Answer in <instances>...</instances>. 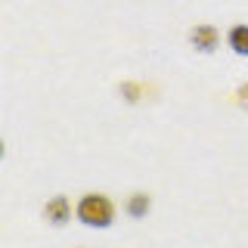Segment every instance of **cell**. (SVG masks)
Instances as JSON below:
<instances>
[{
  "label": "cell",
  "mask_w": 248,
  "mask_h": 248,
  "mask_svg": "<svg viewBox=\"0 0 248 248\" xmlns=\"http://www.w3.org/2000/svg\"><path fill=\"white\" fill-rule=\"evenodd\" d=\"M189 44L196 46L199 53H214L217 44H220V34H217L214 25H196L189 31Z\"/></svg>",
  "instance_id": "obj_2"
},
{
  "label": "cell",
  "mask_w": 248,
  "mask_h": 248,
  "mask_svg": "<svg viewBox=\"0 0 248 248\" xmlns=\"http://www.w3.org/2000/svg\"><path fill=\"white\" fill-rule=\"evenodd\" d=\"M44 217L53 223V227H65L68 217H72V202H68L65 196H53L44 205Z\"/></svg>",
  "instance_id": "obj_3"
},
{
  "label": "cell",
  "mask_w": 248,
  "mask_h": 248,
  "mask_svg": "<svg viewBox=\"0 0 248 248\" xmlns=\"http://www.w3.org/2000/svg\"><path fill=\"white\" fill-rule=\"evenodd\" d=\"M239 99L248 106V84H242V87H239Z\"/></svg>",
  "instance_id": "obj_6"
},
{
  "label": "cell",
  "mask_w": 248,
  "mask_h": 248,
  "mask_svg": "<svg viewBox=\"0 0 248 248\" xmlns=\"http://www.w3.org/2000/svg\"><path fill=\"white\" fill-rule=\"evenodd\" d=\"M75 214H78V220L90 230H108L115 223V205L103 192H87V196H81L78 205H75Z\"/></svg>",
  "instance_id": "obj_1"
},
{
  "label": "cell",
  "mask_w": 248,
  "mask_h": 248,
  "mask_svg": "<svg viewBox=\"0 0 248 248\" xmlns=\"http://www.w3.org/2000/svg\"><path fill=\"white\" fill-rule=\"evenodd\" d=\"M149 208H152V199H149V192H134V196L127 199V214L134 217V220H140V217H146V214H149Z\"/></svg>",
  "instance_id": "obj_5"
},
{
  "label": "cell",
  "mask_w": 248,
  "mask_h": 248,
  "mask_svg": "<svg viewBox=\"0 0 248 248\" xmlns=\"http://www.w3.org/2000/svg\"><path fill=\"white\" fill-rule=\"evenodd\" d=\"M227 44L236 56H248V25H232L227 34Z\"/></svg>",
  "instance_id": "obj_4"
}]
</instances>
